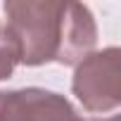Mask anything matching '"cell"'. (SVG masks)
<instances>
[{
	"instance_id": "obj_1",
	"label": "cell",
	"mask_w": 121,
	"mask_h": 121,
	"mask_svg": "<svg viewBox=\"0 0 121 121\" xmlns=\"http://www.w3.org/2000/svg\"><path fill=\"white\" fill-rule=\"evenodd\" d=\"M5 17L19 62L26 67L48 62L78 64L93 52L97 40L93 12L81 3L12 0L5 5Z\"/></svg>"
},
{
	"instance_id": "obj_2",
	"label": "cell",
	"mask_w": 121,
	"mask_h": 121,
	"mask_svg": "<svg viewBox=\"0 0 121 121\" xmlns=\"http://www.w3.org/2000/svg\"><path fill=\"white\" fill-rule=\"evenodd\" d=\"M74 95L88 112H109L121 102V52L119 48H104L90 52L76 64Z\"/></svg>"
},
{
	"instance_id": "obj_3",
	"label": "cell",
	"mask_w": 121,
	"mask_h": 121,
	"mask_svg": "<svg viewBox=\"0 0 121 121\" xmlns=\"http://www.w3.org/2000/svg\"><path fill=\"white\" fill-rule=\"evenodd\" d=\"M0 121H119V116L83 119L64 95L43 88H22L0 90Z\"/></svg>"
},
{
	"instance_id": "obj_4",
	"label": "cell",
	"mask_w": 121,
	"mask_h": 121,
	"mask_svg": "<svg viewBox=\"0 0 121 121\" xmlns=\"http://www.w3.org/2000/svg\"><path fill=\"white\" fill-rule=\"evenodd\" d=\"M19 62V52H17V45L12 40V36L7 33L5 24L0 22V81L3 78H10L14 67Z\"/></svg>"
}]
</instances>
